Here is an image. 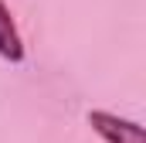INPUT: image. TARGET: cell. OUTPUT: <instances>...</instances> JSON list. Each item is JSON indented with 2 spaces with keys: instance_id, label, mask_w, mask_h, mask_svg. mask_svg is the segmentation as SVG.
Instances as JSON below:
<instances>
[{
  "instance_id": "7a4b0ae2",
  "label": "cell",
  "mask_w": 146,
  "mask_h": 143,
  "mask_svg": "<svg viewBox=\"0 0 146 143\" xmlns=\"http://www.w3.org/2000/svg\"><path fill=\"white\" fill-rule=\"evenodd\" d=\"M0 58L3 61H24V41L17 34V24L10 17V7L0 0Z\"/></svg>"
},
{
  "instance_id": "6da1fadb",
  "label": "cell",
  "mask_w": 146,
  "mask_h": 143,
  "mask_svg": "<svg viewBox=\"0 0 146 143\" xmlns=\"http://www.w3.org/2000/svg\"><path fill=\"white\" fill-rule=\"evenodd\" d=\"M88 126H92L106 143H146V133H143L139 123L119 119V116L102 112V109H92V112H88Z\"/></svg>"
}]
</instances>
